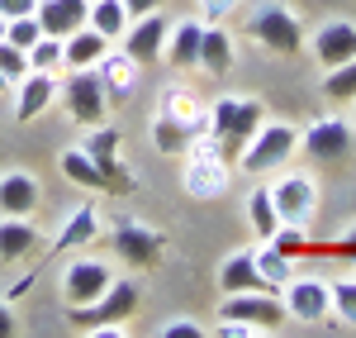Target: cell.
<instances>
[{
	"label": "cell",
	"instance_id": "cell-17",
	"mask_svg": "<svg viewBox=\"0 0 356 338\" xmlns=\"http://www.w3.org/2000/svg\"><path fill=\"white\" fill-rule=\"evenodd\" d=\"M33 210H38V181L29 171H5L0 176V215L29 220Z\"/></svg>",
	"mask_w": 356,
	"mask_h": 338
},
{
	"label": "cell",
	"instance_id": "cell-2",
	"mask_svg": "<svg viewBox=\"0 0 356 338\" xmlns=\"http://www.w3.org/2000/svg\"><path fill=\"white\" fill-rule=\"evenodd\" d=\"M247 33L261 48H271L275 57H295L304 48V29H300L290 5H261V10H252L247 15Z\"/></svg>",
	"mask_w": 356,
	"mask_h": 338
},
{
	"label": "cell",
	"instance_id": "cell-3",
	"mask_svg": "<svg viewBox=\"0 0 356 338\" xmlns=\"http://www.w3.org/2000/svg\"><path fill=\"white\" fill-rule=\"evenodd\" d=\"M295 148H300V129H295V124H266V119H261V129L247 139L238 162H243L252 176H266V171H275L280 162H290Z\"/></svg>",
	"mask_w": 356,
	"mask_h": 338
},
{
	"label": "cell",
	"instance_id": "cell-21",
	"mask_svg": "<svg viewBox=\"0 0 356 338\" xmlns=\"http://www.w3.org/2000/svg\"><path fill=\"white\" fill-rule=\"evenodd\" d=\"M95 238H100V215H95L90 205H81V210L62 224V233H57V253H62V248H67V253H72V248H86V243H95Z\"/></svg>",
	"mask_w": 356,
	"mask_h": 338
},
{
	"label": "cell",
	"instance_id": "cell-16",
	"mask_svg": "<svg viewBox=\"0 0 356 338\" xmlns=\"http://www.w3.org/2000/svg\"><path fill=\"white\" fill-rule=\"evenodd\" d=\"M53 95H57V72H29L24 82H19V95H15V114H19V124L38 119V114L53 105Z\"/></svg>",
	"mask_w": 356,
	"mask_h": 338
},
{
	"label": "cell",
	"instance_id": "cell-40",
	"mask_svg": "<svg viewBox=\"0 0 356 338\" xmlns=\"http://www.w3.org/2000/svg\"><path fill=\"white\" fill-rule=\"evenodd\" d=\"M332 253H342V257H356V229H347L337 243H332Z\"/></svg>",
	"mask_w": 356,
	"mask_h": 338
},
{
	"label": "cell",
	"instance_id": "cell-11",
	"mask_svg": "<svg viewBox=\"0 0 356 338\" xmlns=\"http://www.w3.org/2000/svg\"><path fill=\"white\" fill-rule=\"evenodd\" d=\"M300 143L314 162H337L352 153V129L342 119H318V124H309V134H300Z\"/></svg>",
	"mask_w": 356,
	"mask_h": 338
},
{
	"label": "cell",
	"instance_id": "cell-35",
	"mask_svg": "<svg viewBox=\"0 0 356 338\" xmlns=\"http://www.w3.org/2000/svg\"><path fill=\"white\" fill-rule=\"evenodd\" d=\"M271 243L280 248V253H290V257L309 253V238H304V224H280V229L271 233Z\"/></svg>",
	"mask_w": 356,
	"mask_h": 338
},
{
	"label": "cell",
	"instance_id": "cell-12",
	"mask_svg": "<svg viewBox=\"0 0 356 338\" xmlns=\"http://www.w3.org/2000/svg\"><path fill=\"white\" fill-rule=\"evenodd\" d=\"M314 57L323 62V72H328V67H342V62H352V57H356V24H347V20L323 24L318 33H314Z\"/></svg>",
	"mask_w": 356,
	"mask_h": 338
},
{
	"label": "cell",
	"instance_id": "cell-9",
	"mask_svg": "<svg viewBox=\"0 0 356 338\" xmlns=\"http://www.w3.org/2000/svg\"><path fill=\"white\" fill-rule=\"evenodd\" d=\"M166 20L152 10V15H138V20H129V29H124V53L134 57L138 67H152L157 57L166 53Z\"/></svg>",
	"mask_w": 356,
	"mask_h": 338
},
{
	"label": "cell",
	"instance_id": "cell-42",
	"mask_svg": "<svg viewBox=\"0 0 356 338\" xmlns=\"http://www.w3.org/2000/svg\"><path fill=\"white\" fill-rule=\"evenodd\" d=\"M5 24H10V20H5V15H0V38H5Z\"/></svg>",
	"mask_w": 356,
	"mask_h": 338
},
{
	"label": "cell",
	"instance_id": "cell-30",
	"mask_svg": "<svg viewBox=\"0 0 356 338\" xmlns=\"http://www.w3.org/2000/svg\"><path fill=\"white\" fill-rule=\"evenodd\" d=\"M323 95L337 100V105L356 100V57H352V62H342V67H328V77H323Z\"/></svg>",
	"mask_w": 356,
	"mask_h": 338
},
{
	"label": "cell",
	"instance_id": "cell-33",
	"mask_svg": "<svg viewBox=\"0 0 356 338\" xmlns=\"http://www.w3.org/2000/svg\"><path fill=\"white\" fill-rule=\"evenodd\" d=\"M38 38H43L38 15H19V20H10V24H5V43H15V48H24V53L38 43Z\"/></svg>",
	"mask_w": 356,
	"mask_h": 338
},
{
	"label": "cell",
	"instance_id": "cell-31",
	"mask_svg": "<svg viewBox=\"0 0 356 338\" xmlns=\"http://www.w3.org/2000/svg\"><path fill=\"white\" fill-rule=\"evenodd\" d=\"M29 67H33V72H62V38L43 33V38L29 48Z\"/></svg>",
	"mask_w": 356,
	"mask_h": 338
},
{
	"label": "cell",
	"instance_id": "cell-14",
	"mask_svg": "<svg viewBox=\"0 0 356 338\" xmlns=\"http://www.w3.org/2000/svg\"><path fill=\"white\" fill-rule=\"evenodd\" d=\"M38 24L43 33H53V38H67V33H76L86 24V15H90V0H38Z\"/></svg>",
	"mask_w": 356,
	"mask_h": 338
},
{
	"label": "cell",
	"instance_id": "cell-41",
	"mask_svg": "<svg viewBox=\"0 0 356 338\" xmlns=\"http://www.w3.org/2000/svg\"><path fill=\"white\" fill-rule=\"evenodd\" d=\"M15 329H19V319H15V314H10V305L0 300V338H10Z\"/></svg>",
	"mask_w": 356,
	"mask_h": 338
},
{
	"label": "cell",
	"instance_id": "cell-18",
	"mask_svg": "<svg viewBox=\"0 0 356 338\" xmlns=\"http://www.w3.org/2000/svg\"><path fill=\"white\" fill-rule=\"evenodd\" d=\"M105 53H110V38L95 33L90 24H81L76 33L62 38V67H95Z\"/></svg>",
	"mask_w": 356,
	"mask_h": 338
},
{
	"label": "cell",
	"instance_id": "cell-27",
	"mask_svg": "<svg viewBox=\"0 0 356 338\" xmlns=\"http://www.w3.org/2000/svg\"><path fill=\"white\" fill-rule=\"evenodd\" d=\"M191 129H186V124H181V119H176V114H157V119H152V143H157V153H166V158H171V153H186V148H191Z\"/></svg>",
	"mask_w": 356,
	"mask_h": 338
},
{
	"label": "cell",
	"instance_id": "cell-43",
	"mask_svg": "<svg viewBox=\"0 0 356 338\" xmlns=\"http://www.w3.org/2000/svg\"><path fill=\"white\" fill-rule=\"evenodd\" d=\"M5 91H10V82H5V77H0V95H5Z\"/></svg>",
	"mask_w": 356,
	"mask_h": 338
},
{
	"label": "cell",
	"instance_id": "cell-20",
	"mask_svg": "<svg viewBox=\"0 0 356 338\" xmlns=\"http://www.w3.org/2000/svg\"><path fill=\"white\" fill-rule=\"evenodd\" d=\"M219 291H223V295H238V291H266V282H261V272H257L252 253H233L228 262H223Z\"/></svg>",
	"mask_w": 356,
	"mask_h": 338
},
{
	"label": "cell",
	"instance_id": "cell-1",
	"mask_svg": "<svg viewBox=\"0 0 356 338\" xmlns=\"http://www.w3.org/2000/svg\"><path fill=\"white\" fill-rule=\"evenodd\" d=\"M261 119H266V110H261L257 95L252 100H219L209 114V134L219 143V158H243L247 139L261 129Z\"/></svg>",
	"mask_w": 356,
	"mask_h": 338
},
{
	"label": "cell",
	"instance_id": "cell-13",
	"mask_svg": "<svg viewBox=\"0 0 356 338\" xmlns=\"http://www.w3.org/2000/svg\"><path fill=\"white\" fill-rule=\"evenodd\" d=\"M186 191L195 200H214L228 191V167H223V158L214 153H195L191 167H186Z\"/></svg>",
	"mask_w": 356,
	"mask_h": 338
},
{
	"label": "cell",
	"instance_id": "cell-4",
	"mask_svg": "<svg viewBox=\"0 0 356 338\" xmlns=\"http://www.w3.org/2000/svg\"><path fill=\"white\" fill-rule=\"evenodd\" d=\"M138 310V286L134 282H110V291L100 295V300H90V305H72V329H81V334H95V329H105V324H124L129 314Z\"/></svg>",
	"mask_w": 356,
	"mask_h": 338
},
{
	"label": "cell",
	"instance_id": "cell-32",
	"mask_svg": "<svg viewBox=\"0 0 356 338\" xmlns=\"http://www.w3.org/2000/svg\"><path fill=\"white\" fill-rule=\"evenodd\" d=\"M29 72H33V67H29V53H24V48H15V43H5V38H0V77H5L10 86H19V82L29 77Z\"/></svg>",
	"mask_w": 356,
	"mask_h": 338
},
{
	"label": "cell",
	"instance_id": "cell-38",
	"mask_svg": "<svg viewBox=\"0 0 356 338\" xmlns=\"http://www.w3.org/2000/svg\"><path fill=\"white\" fill-rule=\"evenodd\" d=\"M233 5H238V0H200V10H204L209 20H223V15H228Z\"/></svg>",
	"mask_w": 356,
	"mask_h": 338
},
{
	"label": "cell",
	"instance_id": "cell-24",
	"mask_svg": "<svg viewBox=\"0 0 356 338\" xmlns=\"http://www.w3.org/2000/svg\"><path fill=\"white\" fill-rule=\"evenodd\" d=\"M200 67L214 72V77H223L233 67V38L223 29H204V38H200Z\"/></svg>",
	"mask_w": 356,
	"mask_h": 338
},
{
	"label": "cell",
	"instance_id": "cell-28",
	"mask_svg": "<svg viewBox=\"0 0 356 338\" xmlns=\"http://www.w3.org/2000/svg\"><path fill=\"white\" fill-rule=\"evenodd\" d=\"M114 243H119V253L134 257V262H152V257H157V248H162V238H157L152 229H138V224H124Z\"/></svg>",
	"mask_w": 356,
	"mask_h": 338
},
{
	"label": "cell",
	"instance_id": "cell-39",
	"mask_svg": "<svg viewBox=\"0 0 356 338\" xmlns=\"http://www.w3.org/2000/svg\"><path fill=\"white\" fill-rule=\"evenodd\" d=\"M162 0H124V10H129V20H138V15H152Z\"/></svg>",
	"mask_w": 356,
	"mask_h": 338
},
{
	"label": "cell",
	"instance_id": "cell-37",
	"mask_svg": "<svg viewBox=\"0 0 356 338\" xmlns=\"http://www.w3.org/2000/svg\"><path fill=\"white\" fill-rule=\"evenodd\" d=\"M33 10H38V0H0L5 20H19V15H33Z\"/></svg>",
	"mask_w": 356,
	"mask_h": 338
},
{
	"label": "cell",
	"instance_id": "cell-29",
	"mask_svg": "<svg viewBox=\"0 0 356 338\" xmlns=\"http://www.w3.org/2000/svg\"><path fill=\"white\" fill-rule=\"evenodd\" d=\"M247 220H252V229H257V238H271L275 229H280V215H275L271 191H252V200H247Z\"/></svg>",
	"mask_w": 356,
	"mask_h": 338
},
{
	"label": "cell",
	"instance_id": "cell-19",
	"mask_svg": "<svg viewBox=\"0 0 356 338\" xmlns=\"http://www.w3.org/2000/svg\"><path fill=\"white\" fill-rule=\"evenodd\" d=\"M33 248H38V229L29 224V220L5 215L0 220V262H24Z\"/></svg>",
	"mask_w": 356,
	"mask_h": 338
},
{
	"label": "cell",
	"instance_id": "cell-5",
	"mask_svg": "<svg viewBox=\"0 0 356 338\" xmlns=\"http://www.w3.org/2000/svg\"><path fill=\"white\" fill-rule=\"evenodd\" d=\"M62 100H67V114H72L76 124H105L110 95H105V86H100V72H95V67H67Z\"/></svg>",
	"mask_w": 356,
	"mask_h": 338
},
{
	"label": "cell",
	"instance_id": "cell-36",
	"mask_svg": "<svg viewBox=\"0 0 356 338\" xmlns=\"http://www.w3.org/2000/svg\"><path fill=\"white\" fill-rule=\"evenodd\" d=\"M162 338H204V329L191 324V319H171V324L162 329Z\"/></svg>",
	"mask_w": 356,
	"mask_h": 338
},
{
	"label": "cell",
	"instance_id": "cell-8",
	"mask_svg": "<svg viewBox=\"0 0 356 338\" xmlns=\"http://www.w3.org/2000/svg\"><path fill=\"white\" fill-rule=\"evenodd\" d=\"M280 291H285V314L300 319V324H323L332 314V291H328V282H318V277L285 282Z\"/></svg>",
	"mask_w": 356,
	"mask_h": 338
},
{
	"label": "cell",
	"instance_id": "cell-7",
	"mask_svg": "<svg viewBox=\"0 0 356 338\" xmlns=\"http://www.w3.org/2000/svg\"><path fill=\"white\" fill-rule=\"evenodd\" d=\"M114 272L100 262V257H76L67 272H62V300L67 305H90V300H100L105 291H110Z\"/></svg>",
	"mask_w": 356,
	"mask_h": 338
},
{
	"label": "cell",
	"instance_id": "cell-22",
	"mask_svg": "<svg viewBox=\"0 0 356 338\" xmlns=\"http://www.w3.org/2000/svg\"><path fill=\"white\" fill-rule=\"evenodd\" d=\"M86 24L95 29V33H105L110 43H119V38H124V29H129V10H124V0H90Z\"/></svg>",
	"mask_w": 356,
	"mask_h": 338
},
{
	"label": "cell",
	"instance_id": "cell-6",
	"mask_svg": "<svg viewBox=\"0 0 356 338\" xmlns=\"http://www.w3.org/2000/svg\"><path fill=\"white\" fill-rule=\"evenodd\" d=\"M219 319H243L257 334H271L285 324V300L275 291H238V295H223Z\"/></svg>",
	"mask_w": 356,
	"mask_h": 338
},
{
	"label": "cell",
	"instance_id": "cell-34",
	"mask_svg": "<svg viewBox=\"0 0 356 338\" xmlns=\"http://www.w3.org/2000/svg\"><path fill=\"white\" fill-rule=\"evenodd\" d=\"M328 291H332V314L356 329V282H332Z\"/></svg>",
	"mask_w": 356,
	"mask_h": 338
},
{
	"label": "cell",
	"instance_id": "cell-10",
	"mask_svg": "<svg viewBox=\"0 0 356 338\" xmlns=\"http://www.w3.org/2000/svg\"><path fill=\"white\" fill-rule=\"evenodd\" d=\"M271 200H275L280 224H309V215H314V181L290 171V176H280L271 186Z\"/></svg>",
	"mask_w": 356,
	"mask_h": 338
},
{
	"label": "cell",
	"instance_id": "cell-26",
	"mask_svg": "<svg viewBox=\"0 0 356 338\" xmlns=\"http://www.w3.org/2000/svg\"><path fill=\"white\" fill-rule=\"evenodd\" d=\"M252 262H257V272H261V282H266V291H280V286L295 277V257L280 253V248H261V253H252Z\"/></svg>",
	"mask_w": 356,
	"mask_h": 338
},
{
	"label": "cell",
	"instance_id": "cell-15",
	"mask_svg": "<svg viewBox=\"0 0 356 338\" xmlns=\"http://www.w3.org/2000/svg\"><path fill=\"white\" fill-rule=\"evenodd\" d=\"M95 72H100V86H105V95L110 100H129L138 86V62L124 48H110V53L95 62Z\"/></svg>",
	"mask_w": 356,
	"mask_h": 338
},
{
	"label": "cell",
	"instance_id": "cell-23",
	"mask_svg": "<svg viewBox=\"0 0 356 338\" xmlns=\"http://www.w3.org/2000/svg\"><path fill=\"white\" fill-rule=\"evenodd\" d=\"M62 171L76 181V186H86V191H105L110 181H105V171H100V162L86 153V148H72V153H62Z\"/></svg>",
	"mask_w": 356,
	"mask_h": 338
},
{
	"label": "cell",
	"instance_id": "cell-25",
	"mask_svg": "<svg viewBox=\"0 0 356 338\" xmlns=\"http://www.w3.org/2000/svg\"><path fill=\"white\" fill-rule=\"evenodd\" d=\"M200 38H204L200 24H176V33H166V57L176 67H200Z\"/></svg>",
	"mask_w": 356,
	"mask_h": 338
}]
</instances>
